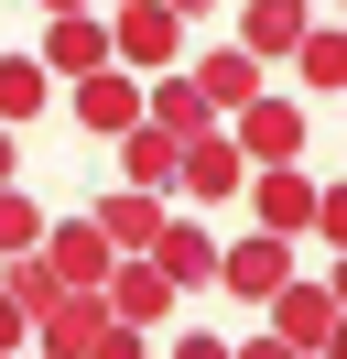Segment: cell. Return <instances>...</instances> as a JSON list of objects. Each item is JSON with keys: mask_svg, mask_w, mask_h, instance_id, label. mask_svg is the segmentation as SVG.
Segmentation results:
<instances>
[{"mask_svg": "<svg viewBox=\"0 0 347 359\" xmlns=\"http://www.w3.org/2000/svg\"><path fill=\"white\" fill-rule=\"evenodd\" d=\"M0 185H22V153H11V131H0Z\"/></svg>", "mask_w": 347, "mask_h": 359, "instance_id": "cell-27", "label": "cell"}, {"mask_svg": "<svg viewBox=\"0 0 347 359\" xmlns=\"http://www.w3.org/2000/svg\"><path fill=\"white\" fill-rule=\"evenodd\" d=\"M98 294H108V316H120V327H163V316L185 305V294L163 283V262H152V250H141V262H108Z\"/></svg>", "mask_w": 347, "mask_h": 359, "instance_id": "cell-8", "label": "cell"}, {"mask_svg": "<svg viewBox=\"0 0 347 359\" xmlns=\"http://www.w3.org/2000/svg\"><path fill=\"white\" fill-rule=\"evenodd\" d=\"M315 359H347V305H337V327L315 337Z\"/></svg>", "mask_w": 347, "mask_h": 359, "instance_id": "cell-26", "label": "cell"}, {"mask_svg": "<svg viewBox=\"0 0 347 359\" xmlns=\"http://www.w3.org/2000/svg\"><path fill=\"white\" fill-rule=\"evenodd\" d=\"M152 262H163V283H174V294L217 283V240H206L195 218H163V240H152Z\"/></svg>", "mask_w": 347, "mask_h": 359, "instance_id": "cell-16", "label": "cell"}, {"mask_svg": "<svg viewBox=\"0 0 347 359\" xmlns=\"http://www.w3.org/2000/svg\"><path fill=\"white\" fill-rule=\"evenodd\" d=\"M293 250H304V240H282V229H250V240H228V250H217V283H228L239 305H271V294L304 272Z\"/></svg>", "mask_w": 347, "mask_h": 359, "instance_id": "cell-2", "label": "cell"}, {"mask_svg": "<svg viewBox=\"0 0 347 359\" xmlns=\"http://www.w3.org/2000/svg\"><path fill=\"white\" fill-rule=\"evenodd\" d=\"M43 109H55V66L43 55H0V131H22Z\"/></svg>", "mask_w": 347, "mask_h": 359, "instance_id": "cell-17", "label": "cell"}, {"mask_svg": "<svg viewBox=\"0 0 347 359\" xmlns=\"http://www.w3.org/2000/svg\"><path fill=\"white\" fill-rule=\"evenodd\" d=\"M65 109H76V131L87 142H120L130 120H141V76L108 55V66H87V76H65Z\"/></svg>", "mask_w": 347, "mask_h": 359, "instance_id": "cell-1", "label": "cell"}, {"mask_svg": "<svg viewBox=\"0 0 347 359\" xmlns=\"http://www.w3.org/2000/svg\"><path fill=\"white\" fill-rule=\"evenodd\" d=\"M325 327H337V294H325V283H304V272H293V283L271 294V337H293V348H315Z\"/></svg>", "mask_w": 347, "mask_h": 359, "instance_id": "cell-18", "label": "cell"}, {"mask_svg": "<svg viewBox=\"0 0 347 359\" xmlns=\"http://www.w3.org/2000/svg\"><path fill=\"white\" fill-rule=\"evenodd\" d=\"M11 359H43V348H11Z\"/></svg>", "mask_w": 347, "mask_h": 359, "instance_id": "cell-31", "label": "cell"}, {"mask_svg": "<svg viewBox=\"0 0 347 359\" xmlns=\"http://www.w3.org/2000/svg\"><path fill=\"white\" fill-rule=\"evenodd\" d=\"M185 76H195V98H206V109H217V120H228V109H250V98H260V88H271V66H260V55H250V44H217V55H195V66H185Z\"/></svg>", "mask_w": 347, "mask_h": 359, "instance_id": "cell-7", "label": "cell"}, {"mask_svg": "<svg viewBox=\"0 0 347 359\" xmlns=\"http://www.w3.org/2000/svg\"><path fill=\"white\" fill-rule=\"evenodd\" d=\"M43 262H55V283H108V229L98 218H43Z\"/></svg>", "mask_w": 347, "mask_h": 359, "instance_id": "cell-10", "label": "cell"}, {"mask_svg": "<svg viewBox=\"0 0 347 359\" xmlns=\"http://www.w3.org/2000/svg\"><path fill=\"white\" fill-rule=\"evenodd\" d=\"M228 142H239L250 163H304V109H293V98H271V88H260L250 109H228Z\"/></svg>", "mask_w": 347, "mask_h": 359, "instance_id": "cell-6", "label": "cell"}, {"mask_svg": "<svg viewBox=\"0 0 347 359\" xmlns=\"http://www.w3.org/2000/svg\"><path fill=\"white\" fill-rule=\"evenodd\" d=\"M120 175H130V185H152V196H163V185L185 175V142H174L163 120H130V131H120Z\"/></svg>", "mask_w": 347, "mask_h": 359, "instance_id": "cell-13", "label": "cell"}, {"mask_svg": "<svg viewBox=\"0 0 347 359\" xmlns=\"http://www.w3.org/2000/svg\"><path fill=\"white\" fill-rule=\"evenodd\" d=\"M108 11H120V0H108Z\"/></svg>", "mask_w": 347, "mask_h": 359, "instance_id": "cell-33", "label": "cell"}, {"mask_svg": "<svg viewBox=\"0 0 347 359\" xmlns=\"http://www.w3.org/2000/svg\"><path fill=\"white\" fill-rule=\"evenodd\" d=\"M108 55H120L130 76H174V55H185V22H174L163 0H120V22H108Z\"/></svg>", "mask_w": 347, "mask_h": 359, "instance_id": "cell-4", "label": "cell"}, {"mask_svg": "<svg viewBox=\"0 0 347 359\" xmlns=\"http://www.w3.org/2000/svg\"><path fill=\"white\" fill-rule=\"evenodd\" d=\"M141 120H163L174 142H195V131H217V109L195 98V76L174 66V76H141Z\"/></svg>", "mask_w": 347, "mask_h": 359, "instance_id": "cell-15", "label": "cell"}, {"mask_svg": "<svg viewBox=\"0 0 347 359\" xmlns=\"http://www.w3.org/2000/svg\"><path fill=\"white\" fill-rule=\"evenodd\" d=\"M43 11H98V0H43Z\"/></svg>", "mask_w": 347, "mask_h": 359, "instance_id": "cell-30", "label": "cell"}, {"mask_svg": "<svg viewBox=\"0 0 347 359\" xmlns=\"http://www.w3.org/2000/svg\"><path fill=\"white\" fill-rule=\"evenodd\" d=\"M22 250H43V207L22 185H0V262H22Z\"/></svg>", "mask_w": 347, "mask_h": 359, "instance_id": "cell-20", "label": "cell"}, {"mask_svg": "<svg viewBox=\"0 0 347 359\" xmlns=\"http://www.w3.org/2000/svg\"><path fill=\"white\" fill-rule=\"evenodd\" d=\"M304 33H315V11H304V0H239V44H250L260 66H293Z\"/></svg>", "mask_w": 347, "mask_h": 359, "instance_id": "cell-9", "label": "cell"}, {"mask_svg": "<svg viewBox=\"0 0 347 359\" xmlns=\"http://www.w3.org/2000/svg\"><path fill=\"white\" fill-rule=\"evenodd\" d=\"M315 240L347 250V185H315Z\"/></svg>", "mask_w": 347, "mask_h": 359, "instance_id": "cell-22", "label": "cell"}, {"mask_svg": "<svg viewBox=\"0 0 347 359\" xmlns=\"http://www.w3.org/2000/svg\"><path fill=\"white\" fill-rule=\"evenodd\" d=\"M250 229H282V240H315V175L304 163H250Z\"/></svg>", "mask_w": 347, "mask_h": 359, "instance_id": "cell-3", "label": "cell"}, {"mask_svg": "<svg viewBox=\"0 0 347 359\" xmlns=\"http://www.w3.org/2000/svg\"><path fill=\"white\" fill-rule=\"evenodd\" d=\"M163 359H239V337H206V327H185V337H174Z\"/></svg>", "mask_w": 347, "mask_h": 359, "instance_id": "cell-24", "label": "cell"}, {"mask_svg": "<svg viewBox=\"0 0 347 359\" xmlns=\"http://www.w3.org/2000/svg\"><path fill=\"white\" fill-rule=\"evenodd\" d=\"M325 294H337V305H347V250H337V272H325Z\"/></svg>", "mask_w": 347, "mask_h": 359, "instance_id": "cell-29", "label": "cell"}, {"mask_svg": "<svg viewBox=\"0 0 347 359\" xmlns=\"http://www.w3.org/2000/svg\"><path fill=\"white\" fill-rule=\"evenodd\" d=\"M43 66H55V88H65V76H87V66H108V22H98V11H55Z\"/></svg>", "mask_w": 347, "mask_h": 359, "instance_id": "cell-14", "label": "cell"}, {"mask_svg": "<svg viewBox=\"0 0 347 359\" xmlns=\"http://www.w3.org/2000/svg\"><path fill=\"white\" fill-rule=\"evenodd\" d=\"M11 348H33V305H22V294L0 283V359H11Z\"/></svg>", "mask_w": 347, "mask_h": 359, "instance_id": "cell-23", "label": "cell"}, {"mask_svg": "<svg viewBox=\"0 0 347 359\" xmlns=\"http://www.w3.org/2000/svg\"><path fill=\"white\" fill-rule=\"evenodd\" d=\"M239 359H315V348H293V337H250Z\"/></svg>", "mask_w": 347, "mask_h": 359, "instance_id": "cell-25", "label": "cell"}, {"mask_svg": "<svg viewBox=\"0 0 347 359\" xmlns=\"http://www.w3.org/2000/svg\"><path fill=\"white\" fill-rule=\"evenodd\" d=\"M293 76H304V88H347V22H315V33H304Z\"/></svg>", "mask_w": 347, "mask_h": 359, "instance_id": "cell-19", "label": "cell"}, {"mask_svg": "<svg viewBox=\"0 0 347 359\" xmlns=\"http://www.w3.org/2000/svg\"><path fill=\"white\" fill-rule=\"evenodd\" d=\"M174 185H185V196H239V185H250V153H239V142H228V120H217V131H195L185 142V175H174Z\"/></svg>", "mask_w": 347, "mask_h": 359, "instance_id": "cell-11", "label": "cell"}, {"mask_svg": "<svg viewBox=\"0 0 347 359\" xmlns=\"http://www.w3.org/2000/svg\"><path fill=\"white\" fill-rule=\"evenodd\" d=\"M163 11H174V22H195V11H217V0H163Z\"/></svg>", "mask_w": 347, "mask_h": 359, "instance_id": "cell-28", "label": "cell"}, {"mask_svg": "<svg viewBox=\"0 0 347 359\" xmlns=\"http://www.w3.org/2000/svg\"><path fill=\"white\" fill-rule=\"evenodd\" d=\"M337 22H347V0H337Z\"/></svg>", "mask_w": 347, "mask_h": 359, "instance_id": "cell-32", "label": "cell"}, {"mask_svg": "<svg viewBox=\"0 0 347 359\" xmlns=\"http://www.w3.org/2000/svg\"><path fill=\"white\" fill-rule=\"evenodd\" d=\"M163 218H174V207L152 196V185H108V196H98V229H108V250H152V240H163Z\"/></svg>", "mask_w": 347, "mask_h": 359, "instance_id": "cell-12", "label": "cell"}, {"mask_svg": "<svg viewBox=\"0 0 347 359\" xmlns=\"http://www.w3.org/2000/svg\"><path fill=\"white\" fill-rule=\"evenodd\" d=\"M87 359H152V327H120V316H108V327L87 337Z\"/></svg>", "mask_w": 347, "mask_h": 359, "instance_id": "cell-21", "label": "cell"}, {"mask_svg": "<svg viewBox=\"0 0 347 359\" xmlns=\"http://www.w3.org/2000/svg\"><path fill=\"white\" fill-rule=\"evenodd\" d=\"M98 327H108V294L98 283H55V305H33V348L43 359H87Z\"/></svg>", "mask_w": 347, "mask_h": 359, "instance_id": "cell-5", "label": "cell"}]
</instances>
